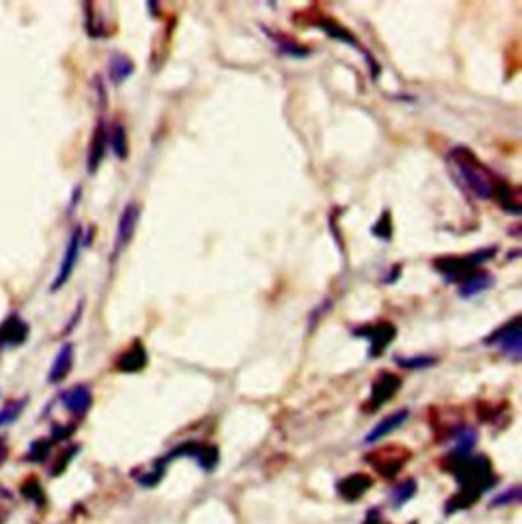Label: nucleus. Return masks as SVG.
Segmentation results:
<instances>
[{
    "instance_id": "f257e3e1",
    "label": "nucleus",
    "mask_w": 522,
    "mask_h": 524,
    "mask_svg": "<svg viewBox=\"0 0 522 524\" xmlns=\"http://www.w3.org/2000/svg\"><path fill=\"white\" fill-rule=\"evenodd\" d=\"M443 467L447 469L449 473L455 475V480L459 482V494L449 500L445 510L447 514H453L459 510H465L472 504H475L480 500V496L488 492L492 486H496L498 478L492 472V464L484 455H472V453H453L443 459Z\"/></svg>"
},
{
    "instance_id": "f03ea898",
    "label": "nucleus",
    "mask_w": 522,
    "mask_h": 524,
    "mask_svg": "<svg viewBox=\"0 0 522 524\" xmlns=\"http://www.w3.org/2000/svg\"><path fill=\"white\" fill-rule=\"evenodd\" d=\"M447 166L455 182L480 200H494L498 178L484 161L463 145L453 147L447 153Z\"/></svg>"
},
{
    "instance_id": "7ed1b4c3",
    "label": "nucleus",
    "mask_w": 522,
    "mask_h": 524,
    "mask_svg": "<svg viewBox=\"0 0 522 524\" xmlns=\"http://www.w3.org/2000/svg\"><path fill=\"white\" fill-rule=\"evenodd\" d=\"M498 253V247L478 249V252L465 253V255H443L435 260V270H437L449 284H462V281L472 276L473 271L481 270V265L492 260Z\"/></svg>"
},
{
    "instance_id": "20e7f679",
    "label": "nucleus",
    "mask_w": 522,
    "mask_h": 524,
    "mask_svg": "<svg viewBox=\"0 0 522 524\" xmlns=\"http://www.w3.org/2000/svg\"><path fill=\"white\" fill-rule=\"evenodd\" d=\"M484 345L500 347L506 357H510L512 362L518 363L522 357V317H512L508 323L496 328L492 335H488L484 339Z\"/></svg>"
},
{
    "instance_id": "39448f33",
    "label": "nucleus",
    "mask_w": 522,
    "mask_h": 524,
    "mask_svg": "<svg viewBox=\"0 0 522 524\" xmlns=\"http://www.w3.org/2000/svg\"><path fill=\"white\" fill-rule=\"evenodd\" d=\"M412 457V453L402 447V445H388V447H381L378 451L370 453L365 461L376 469L381 478H396L402 472V467L408 464Z\"/></svg>"
},
{
    "instance_id": "423d86ee",
    "label": "nucleus",
    "mask_w": 522,
    "mask_h": 524,
    "mask_svg": "<svg viewBox=\"0 0 522 524\" xmlns=\"http://www.w3.org/2000/svg\"><path fill=\"white\" fill-rule=\"evenodd\" d=\"M400 388H402V378L398 373L380 372L371 384L370 398L363 404V412L365 414L378 412L381 406L388 404L396 394H398Z\"/></svg>"
},
{
    "instance_id": "0eeeda50",
    "label": "nucleus",
    "mask_w": 522,
    "mask_h": 524,
    "mask_svg": "<svg viewBox=\"0 0 522 524\" xmlns=\"http://www.w3.org/2000/svg\"><path fill=\"white\" fill-rule=\"evenodd\" d=\"M396 325L389 323V320H378V323L363 325L360 328H355L353 337H363L370 341V357H380L384 354L386 347L396 339Z\"/></svg>"
},
{
    "instance_id": "6e6552de",
    "label": "nucleus",
    "mask_w": 522,
    "mask_h": 524,
    "mask_svg": "<svg viewBox=\"0 0 522 524\" xmlns=\"http://www.w3.org/2000/svg\"><path fill=\"white\" fill-rule=\"evenodd\" d=\"M82 245H84V231L80 226H76L69 234V241L66 245V252L64 257H61V263H60V270H58V276L53 280L51 284V292L60 290V288H64L68 284V280L72 278V273L76 270V263H78V257H80L82 252Z\"/></svg>"
},
{
    "instance_id": "1a4fd4ad",
    "label": "nucleus",
    "mask_w": 522,
    "mask_h": 524,
    "mask_svg": "<svg viewBox=\"0 0 522 524\" xmlns=\"http://www.w3.org/2000/svg\"><path fill=\"white\" fill-rule=\"evenodd\" d=\"M139 215H142V208H139L137 202H129L127 207L123 208L121 218H119V226H116V239H114V249H113V260L121 252H124L131 241H133V234L139 223Z\"/></svg>"
},
{
    "instance_id": "9d476101",
    "label": "nucleus",
    "mask_w": 522,
    "mask_h": 524,
    "mask_svg": "<svg viewBox=\"0 0 522 524\" xmlns=\"http://www.w3.org/2000/svg\"><path fill=\"white\" fill-rule=\"evenodd\" d=\"M147 363H150V355H147L145 345L139 339H135L131 345L116 357L114 370L121 373H139L143 372Z\"/></svg>"
},
{
    "instance_id": "9b49d317",
    "label": "nucleus",
    "mask_w": 522,
    "mask_h": 524,
    "mask_svg": "<svg viewBox=\"0 0 522 524\" xmlns=\"http://www.w3.org/2000/svg\"><path fill=\"white\" fill-rule=\"evenodd\" d=\"M61 402H64L69 414H74L76 418H84L92 409V390L84 384H78L61 394Z\"/></svg>"
},
{
    "instance_id": "f8f14e48",
    "label": "nucleus",
    "mask_w": 522,
    "mask_h": 524,
    "mask_svg": "<svg viewBox=\"0 0 522 524\" xmlns=\"http://www.w3.org/2000/svg\"><path fill=\"white\" fill-rule=\"evenodd\" d=\"M371 486H373L371 475L352 473L337 483V492L343 500H347V502H357V500L368 494Z\"/></svg>"
},
{
    "instance_id": "ddd939ff",
    "label": "nucleus",
    "mask_w": 522,
    "mask_h": 524,
    "mask_svg": "<svg viewBox=\"0 0 522 524\" xmlns=\"http://www.w3.org/2000/svg\"><path fill=\"white\" fill-rule=\"evenodd\" d=\"M408 417H410V410H407V409H400V410H396L392 414H388L386 418H381L378 425L373 427L368 435H365L363 443L365 445H373V443H378V441L384 439V437L392 435L394 431H398L404 422L408 420Z\"/></svg>"
},
{
    "instance_id": "4468645a",
    "label": "nucleus",
    "mask_w": 522,
    "mask_h": 524,
    "mask_svg": "<svg viewBox=\"0 0 522 524\" xmlns=\"http://www.w3.org/2000/svg\"><path fill=\"white\" fill-rule=\"evenodd\" d=\"M29 337V325L17 315H11L0 325V347H19Z\"/></svg>"
},
{
    "instance_id": "2eb2a0df",
    "label": "nucleus",
    "mask_w": 522,
    "mask_h": 524,
    "mask_svg": "<svg viewBox=\"0 0 522 524\" xmlns=\"http://www.w3.org/2000/svg\"><path fill=\"white\" fill-rule=\"evenodd\" d=\"M106 145H108V131L105 121H98L95 133H92L90 141V150H88V171L90 174H96L100 163H103L106 155Z\"/></svg>"
},
{
    "instance_id": "dca6fc26",
    "label": "nucleus",
    "mask_w": 522,
    "mask_h": 524,
    "mask_svg": "<svg viewBox=\"0 0 522 524\" xmlns=\"http://www.w3.org/2000/svg\"><path fill=\"white\" fill-rule=\"evenodd\" d=\"M494 200L506 210V213H510L514 216H518L522 213L520 190L517 186H512L510 182H506V179H502V178L498 179V184H496Z\"/></svg>"
},
{
    "instance_id": "f3484780",
    "label": "nucleus",
    "mask_w": 522,
    "mask_h": 524,
    "mask_svg": "<svg viewBox=\"0 0 522 524\" xmlns=\"http://www.w3.org/2000/svg\"><path fill=\"white\" fill-rule=\"evenodd\" d=\"M74 367V345L72 343H66V345H61V349L58 351L56 359H53V365L50 370V384H60V382H64L69 372H72Z\"/></svg>"
},
{
    "instance_id": "a211bd4d",
    "label": "nucleus",
    "mask_w": 522,
    "mask_h": 524,
    "mask_svg": "<svg viewBox=\"0 0 522 524\" xmlns=\"http://www.w3.org/2000/svg\"><path fill=\"white\" fill-rule=\"evenodd\" d=\"M492 284H494L492 273L486 270H478L459 284V296H462V299H475L478 294L486 292L488 288H492Z\"/></svg>"
},
{
    "instance_id": "6ab92c4d",
    "label": "nucleus",
    "mask_w": 522,
    "mask_h": 524,
    "mask_svg": "<svg viewBox=\"0 0 522 524\" xmlns=\"http://www.w3.org/2000/svg\"><path fill=\"white\" fill-rule=\"evenodd\" d=\"M135 64L124 53H113L108 60V76L114 86H121L129 76H133Z\"/></svg>"
},
{
    "instance_id": "aec40b11",
    "label": "nucleus",
    "mask_w": 522,
    "mask_h": 524,
    "mask_svg": "<svg viewBox=\"0 0 522 524\" xmlns=\"http://www.w3.org/2000/svg\"><path fill=\"white\" fill-rule=\"evenodd\" d=\"M315 25L321 27L326 35L333 37L334 41H341V43H347V45H352L355 47V50H362V45L360 41H357L355 35L352 33V31H347L345 27H341L337 21H333V19H318L315 21Z\"/></svg>"
},
{
    "instance_id": "412c9836",
    "label": "nucleus",
    "mask_w": 522,
    "mask_h": 524,
    "mask_svg": "<svg viewBox=\"0 0 522 524\" xmlns=\"http://www.w3.org/2000/svg\"><path fill=\"white\" fill-rule=\"evenodd\" d=\"M263 31H266L268 37L271 39V41L276 43V47H278L279 51L286 53V56H290V58H308V56H310V50H308V47H304V45H300V43L292 41L290 37H286V35H282V33H274V31H270V29H266V27H263Z\"/></svg>"
},
{
    "instance_id": "4be33fe9",
    "label": "nucleus",
    "mask_w": 522,
    "mask_h": 524,
    "mask_svg": "<svg viewBox=\"0 0 522 524\" xmlns=\"http://www.w3.org/2000/svg\"><path fill=\"white\" fill-rule=\"evenodd\" d=\"M108 141H111L113 153L119 160H127L129 158V135L127 129H124L123 123H114L113 129L108 131Z\"/></svg>"
},
{
    "instance_id": "5701e85b",
    "label": "nucleus",
    "mask_w": 522,
    "mask_h": 524,
    "mask_svg": "<svg viewBox=\"0 0 522 524\" xmlns=\"http://www.w3.org/2000/svg\"><path fill=\"white\" fill-rule=\"evenodd\" d=\"M451 439H453V453H472L478 443V433L472 427H457L451 433Z\"/></svg>"
},
{
    "instance_id": "b1692460",
    "label": "nucleus",
    "mask_w": 522,
    "mask_h": 524,
    "mask_svg": "<svg viewBox=\"0 0 522 524\" xmlns=\"http://www.w3.org/2000/svg\"><path fill=\"white\" fill-rule=\"evenodd\" d=\"M192 459H197V464L205 469V472H213L219 464V449L215 445L197 443V449L192 453Z\"/></svg>"
},
{
    "instance_id": "393cba45",
    "label": "nucleus",
    "mask_w": 522,
    "mask_h": 524,
    "mask_svg": "<svg viewBox=\"0 0 522 524\" xmlns=\"http://www.w3.org/2000/svg\"><path fill=\"white\" fill-rule=\"evenodd\" d=\"M396 365L404 367V370H428L439 363V359L435 355H415V357H396Z\"/></svg>"
},
{
    "instance_id": "a878e982",
    "label": "nucleus",
    "mask_w": 522,
    "mask_h": 524,
    "mask_svg": "<svg viewBox=\"0 0 522 524\" xmlns=\"http://www.w3.org/2000/svg\"><path fill=\"white\" fill-rule=\"evenodd\" d=\"M417 480H412V478H408V480H404L400 486H396L394 490H392V502H394V506L396 508H400L402 504H407L408 500L417 494Z\"/></svg>"
},
{
    "instance_id": "bb28decb",
    "label": "nucleus",
    "mask_w": 522,
    "mask_h": 524,
    "mask_svg": "<svg viewBox=\"0 0 522 524\" xmlns=\"http://www.w3.org/2000/svg\"><path fill=\"white\" fill-rule=\"evenodd\" d=\"M166 465H168L166 459H163V457L158 459V461H155V465H153L151 472H147L145 475H142V478H139V483H142L143 488L158 486L160 480L163 478V473H166Z\"/></svg>"
},
{
    "instance_id": "cd10ccee",
    "label": "nucleus",
    "mask_w": 522,
    "mask_h": 524,
    "mask_svg": "<svg viewBox=\"0 0 522 524\" xmlns=\"http://www.w3.org/2000/svg\"><path fill=\"white\" fill-rule=\"evenodd\" d=\"M520 500H522L520 486H512L506 492H502V494H498L496 498H492V502H490V506H492V508L514 506V504H520Z\"/></svg>"
},
{
    "instance_id": "c85d7f7f",
    "label": "nucleus",
    "mask_w": 522,
    "mask_h": 524,
    "mask_svg": "<svg viewBox=\"0 0 522 524\" xmlns=\"http://www.w3.org/2000/svg\"><path fill=\"white\" fill-rule=\"evenodd\" d=\"M371 233H373V237H378V239H384V241L392 239L394 225H392V215H389L388 210L380 216V221L371 226Z\"/></svg>"
},
{
    "instance_id": "c756f323",
    "label": "nucleus",
    "mask_w": 522,
    "mask_h": 524,
    "mask_svg": "<svg viewBox=\"0 0 522 524\" xmlns=\"http://www.w3.org/2000/svg\"><path fill=\"white\" fill-rule=\"evenodd\" d=\"M23 406H25V400H13L6 406H3V410H0V427H6L11 425L19 418V414L23 410Z\"/></svg>"
},
{
    "instance_id": "7c9ffc66",
    "label": "nucleus",
    "mask_w": 522,
    "mask_h": 524,
    "mask_svg": "<svg viewBox=\"0 0 522 524\" xmlns=\"http://www.w3.org/2000/svg\"><path fill=\"white\" fill-rule=\"evenodd\" d=\"M50 451H51V441L39 439V441H35L33 445H31V449L27 453V459L29 461H35V464H39V461H43L45 457L50 455Z\"/></svg>"
},
{
    "instance_id": "2f4dec72",
    "label": "nucleus",
    "mask_w": 522,
    "mask_h": 524,
    "mask_svg": "<svg viewBox=\"0 0 522 524\" xmlns=\"http://www.w3.org/2000/svg\"><path fill=\"white\" fill-rule=\"evenodd\" d=\"M23 496L33 500V502H37V504H43V492H41V486H39L35 480L23 483Z\"/></svg>"
},
{
    "instance_id": "473e14b6",
    "label": "nucleus",
    "mask_w": 522,
    "mask_h": 524,
    "mask_svg": "<svg viewBox=\"0 0 522 524\" xmlns=\"http://www.w3.org/2000/svg\"><path fill=\"white\" fill-rule=\"evenodd\" d=\"M76 453H78V447H72V449H68V451L64 453V457H61V459H60V465H56V467H53V472H51V473H53V475H60L61 472H64V469L68 467V464H69V461H72V457L76 455Z\"/></svg>"
},
{
    "instance_id": "72a5a7b5",
    "label": "nucleus",
    "mask_w": 522,
    "mask_h": 524,
    "mask_svg": "<svg viewBox=\"0 0 522 524\" xmlns=\"http://www.w3.org/2000/svg\"><path fill=\"white\" fill-rule=\"evenodd\" d=\"M363 524H384V522H381L380 510H370L368 516H365V522Z\"/></svg>"
},
{
    "instance_id": "f704fd0d",
    "label": "nucleus",
    "mask_w": 522,
    "mask_h": 524,
    "mask_svg": "<svg viewBox=\"0 0 522 524\" xmlns=\"http://www.w3.org/2000/svg\"><path fill=\"white\" fill-rule=\"evenodd\" d=\"M6 455H9V449H6V443L0 439V465L6 461Z\"/></svg>"
}]
</instances>
